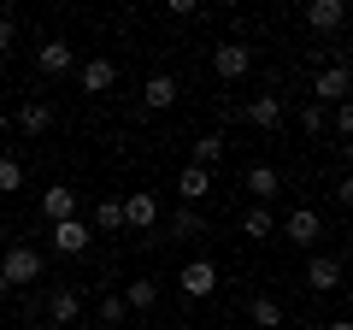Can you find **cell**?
Masks as SVG:
<instances>
[{"instance_id":"83f0119b","label":"cell","mask_w":353,"mask_h":330,"mask_svg":"<svg viewBox=\"0 0 353 330\" xmlns=\"http://www.w3.org/2000/svg\"><path fill=\"white\" fill-rule=\"evenodd\" d=\"M330 130H336V136H353V113H347V106H336V113H330Z\"/></svg>"},{"instance_id":"f1b7e54d","label":"cell","mask_w":353,"mask_h":330,"mask_svg":"<svg viewBox=\"0 0 353 330\" xmlns=\"http://www.w3.org/2000/svg\"><path fill=\"white\" fill-rule=\"evenodd\" d=\"M12 36H18V30H12V18H0V53L12 48Z\"/></svg>"},{"instance_id":"484cf974","label":"cell","mask_w":353,"mask_h":330,"mask_svg":"<svg viewBox=\"0 0 353 330\" xmlns=\"http://www.w3.org/2000/svg\"><path fill=\"white\" fill-rule=\"evenodd\" d=\"M94 230H124V206H118V201H101V206H94Z\"/></svg>"},{"instance_id":"f546056e","label":"cell","mask_w":353,"mask_h":330,"mask_svg":"<svg viewBox=\"0 0 353 330\" xmlns=\"http://www.w3.org/2000/svg\"><path fill=\"white\" fill-rule=\"evenodd\" d=\"M6 130H12V113H6V106H0V136H6Z\"/></svg>"},{"instance_id":"2e32d148","label":"cell","mask_w":353,"mask_h":330,"mask_svg":"<svg viewBox=\"0 0 353 330\" xmlns=\"http://www.w3.org/2000/svg\"><path fill=\"white\" fill-rule=\"evenodd\" d=\"M248 195H253V206H271L283 195V177L271 171V165H253V171H248Z\"/></svg>"},{"instance_id":"d6986e66","label":"cell","mask_w":353,"mask_h":330,"mask_svg":"<svg viewBox=\"0 0 353 330\" xmlns=\"http://www.w3.org/2000/svg\"><path fill=\"white\" fill-rule=\"evenodd\" d=\"M124 307H130V313H153V307H159V283H148V278H130Z\"/></svg>"},{"instance_id":"4dcf8cb0","label":"cell","mask_w":353,"mask_h":330,"mask_svg":"<svg viewBox=\"0 0 353 330\" xmlns=\"http://www.w3.org/2000/svg\"><path fill=\"white\" fill-rule=\"evenodd\" d=\"M324 330H353V324H347V318H330V324H324Z\"/></svg>"},{"instance_id":"7c38bea8","label":"cell","mask_w":353,"mask_h":330,"mask_svg":"<svg viewBox=\"0 0 353 330\" xmlns=\"http://www.w3.org/2000/svg\"><path fill=\"white\" fill-rule=\"evenodd\" d=\"M306 283H312L318 295L341 289V260H336V254H312V260H306Z\"/></svg>"},{"instance_id":"4316f807","label":"cell","mask_w":353,"mask_h":330,"mask_svg":"<svg viewBox=\"0 0 353 330\" xmlns=\"http://www.w3.org/2000/svg\"><path fill=\"white\" fill-rule=\"evenodd\" d=\"M324 124H330V106L306 101V106H301V130H306V136H318V130H324Z\"/></svg>"},{"instance_id":"4fadbf2b","label":"cell","mask_w":353,"mask_h":330,"mask_svg":"<svg viewBox=\"0 0 353 330\" xmlns=\"http://www.w3.org/2000/svg\"><path fill=\"white\" fill-rule=\"evenodd\" d=\"M306 24H312L318 36H336V30L347 24V6H341V0H312V6H306Z\"/></svg>"},{"instance_id":"44dd1931","label":"cell","mask_w":353,"mask_h":330,"mask_svg":"<svg viewBox=\"0 0 353 330\" xmlns=\"http://www.w3.org/2000/svg\"><path fill=\"white\" fill-rule=\"evenodd\" d=\"M241 236H253V242H271V236H277V224H271V206H248V218H241Z\"/></svg>"},{"instance_id":"8992f818","label":"cell","mask_w":353,"mask_h":330,"mask_svg":"<svg viewBox=\"0 0 353 330\" xmlns=\"http://www.w3.org/2000/svg\"><path fill=\"white\" fill-rule=\"evenodd\" d=\"M36 71H41V77H65V71H77V48H71L65 36L41 41V48H36Z\"/></svg>"},{"instance_id":"3957f363","label":"cell","mask_w":353,"mask_h":330,"mask_svg":"<svg viewBox=\"0 0 353 330\" xmlns=\"http://www.w3.org/2000/svg\"><path fill=\"white\" fill-rule=\"evenodd\" d=\"M347 65H324V71H312V101L318 106H347Z\"/></svg>"},{"instance_id":"277c9868","label":"cell","mask_w":353,"mask_h":330,"mask_svg":"<svg viewBox=\"0 0 353 330\" xmlns=\"http://www.w3.org/2000/svg\"><path fill=\"white\" fill-rule=\"evenodd\" d=\"M176 289L189 295V301H206V295L218 289V266L212 260H189V266L176 271Z\"/></svg>"},{"instance_id":"ac0fdd59","label":"cell","mask_w":353,"mask_h":330,"mask_svg":"<svg viewBox=\"0 0 353 330\" xmlns=\"http://www.w3.org/2000/svg\"><path fill=\"white\" fill-rule=\"evenodd\" d=\"M176 195H183V206L206 201V195H212V171H201V165H183V177H176Z\"/></svg>"},{"instance_id":"ffe728a7","label":"cell","mask_w":353,"mask_h":330,"mask_svg":"<svg viewBox=\"0 0 353 330\" xmlns=\"http://www.w3.org/2000/svg\"><path fill=\"white\" fill-rule=\"evenodd\" d=\"M248 318L259 330H283V301H271V295H253L248 301Z\"/></svg>"},{"instance_id":"7402d4cb","label":"cell","mask_w":353,"mask_h":330,"mask_svg":"<svg viewBox=\"0 0 353 330\" xmlns=\"http://www.w3.org/2000/svg\"><path fill=\"white\" fill-rule=\"evenodd\" d=\"M224 148H230V142H224V130H212V136H201V142H194V165H201V171H212V165L224 159Z\"/></svg>"},{"instance_id":"6da1fadb","label":"cell","mask_w":353,"mask_h":330,"mask_svg":"<svg viewBox=\"0 0 353 330\" xmlns=\"http://www.w3.org/2000/svg\"><path fill=\"white\" fill-rule=\"evenodd\" d=\"M41 278H48V260H41V248L12 242V248L0 254V289H24V283H41Z\"/></svg>"},{"instance_id":"836d02e7","label":"cell","mask_w":353,"mask_h":330,"mask_svg":"<svg viewBox=\"0 0 353 330\" xmlns=\"http://www.w3.org/2000/svg\"><path fill=\"white\" fill-rule=\"evenodd\" d=\"M118 330H130V324H118Z\"/></svg>"},{"instance_id":"d6a6232c","label":"cell","mask_w":353,"mask_h":330,"mask_svg":"<svg viewBox=\"0 0 353 330\" xmlns=\"http://www.w3.org/2000/svg\"><path fill=\"white\" fill-rule=\"evenodd\" d=\"M36 330H53V324H36Z\"/></svg>"},{"instance_id":"52a82bcc","label":"cell","mask_w":353,"mask_h":330,"mask_svg":"<svg viewBox=\"0 0 353 330\" xmlns=\"http://www.w3.org/2000/svg\"><path fill=\"white\" fill-rule=\"evenodd\" d=\"M124 206V230H153L159 224V195L153 189H130V201H118Z\"/></svg>"},{"instance_id":"ba28073f","label":"cell","mask_w":353,"mask_h":330,"mask_svg":"<svg viewBox=\"0 0 353 330\" xmlns=\"http://www.w3.org/2000/svg\"><path fill=\"white\" fill-rule=\"evenodd\" d=\"M48 318H53V330H71V324H83V295L59 283V289L48 295Z\"/></svg>"},{"instance_id":"9c48e42d","label":"cell","mask_w":353,"mask_h":330,"mask_svg":"<svg viewBox=\"0 0 353 330\" xmlns=\"http://www.w3.org/2000/svg\"><path fill=\"white\" fill-rule=\"evenodd\" d=\"M241 118H248L253 130H277L283 118H289V106H283V95H253V101H248V113H241Z\"/></svg>"},{"instance_id":"8fae6325","label":"cell","mask_w":353,"mask_h":330,"mask_svg":"<svg viewBox=\"0 0 353 330\" xmlns=\"http://www.w3.org/2000/svg\"><path fill=\"white\" fill-rule=\"evenodd\" d=\"M41 218H48V224H65V218H77V189H71V183H53V189L41 195Z\"/></svg>"},{"instance_id":"7a4b0ae2","label":"cell","mask_w":353,"mask_h":330,"mask_svg":"<svg viewBox=\"0 0 353 330\" xmlns=\"http://www.w3.org/2000/svg\"><path fill=\"white\" fill-rule=\"evenodd\" d=\"M212 71H218V83H241V77L253 71V48L248 41H218L212 48Z\"/></svg>"},{"instance_id":"30bf717a","label":"cell","mask_w":353,"mask_h":330,"mask_svg":"<svg viewBox=\"0 0 353 330\" xmlns=\"http://www.w3.org/2000/svg\"><path fill=\"white\" fill-rule=\"evenodd\" d=\"M141 106H148V113H171V106H176V77L153 71L148 83H141Z\"/></svg>"},{"instance_id":"5bb4252c","label":"cell","mask_w":353,"mask_h":330,"mask_svg":"<svg viewBox=\"0 0 353 330\" xmlns=\"http://www.w3.org/2000/svg\"><path fill=\"white\" fill-rule=\"evenodd\" d=\"M88 236H94V230H88L83 224V218H65V224H53V254H83V248H88Z\"/></svg>"},{"instance_id":"1f68e13d","label":"cell","mask_w":353,"mask_h":330,"mask_svg":"<svg viewBox=\"0 0 353 330\" xmlns=\"http://www.w3.org/2000/svg\"><path fill=\"white\" fill-rule=\"evenodd\" d=\"M71 330H94V324H71Z\"/></svg>"},{"instance_id":"5b68a950","label":"cell","mask_w":353,"mask_h":330,"mask_svg":"<svg viewBox=\"0 0 353 330\" xmlns=\"http://www.w3.org/2000/svg\"><path fill=\"white\" fill-rule=\"evenodd\" d=\"M283 236H289L294 248H312V254H318V236H324V218H318V206H294L289 224H283Z\"/></svg>"},{"instance_id":"e0dca14e","label":"cell","mask_w":353,"mask_h":330,"mask_svg":"<svg viewBox=\"0 0 353 330\" xmlns=\"http://www.w3.org/2000/svg\"><path fill=\"white\" fill-rule=\"evenodd\" d=\"M77 77H83L88 95H106V89L118 83V65H112V59H83V65H77Z\"/></svg>"},{"instance_id":"cb8c5ba5","label":"cell","mask_w":353,"mask_h":330,"mask_svg":"<svg viewBox=\"0 0 353 330\" xmlns=\"http://www.w3.org/2000/svg\"><path fill=\"white\" fill-rule=\"evenodd\" d=\"M6 189H24V159H12V153H0V195Z\"/></svg>"},{"instance_id":"9a60e30c","label":"cell","mask_w":353,"mask_h":330,"mask_svg":"<svg viewBox=\"0 0 353 330\" xmlns=\"http://www.w3.org/2000/svg\"><path fill=\"white\" fill-rule=\"evenodd\" d=\"M12 124L24 130V136H48V130H53V106H48V101H24V106L12 113Z\"/></svg>"},{"instance_id":"d4e9b609","label":"cell","mask_w":353,"mask_h":330,"mask_svg":"<svg viewBox=\"0 0 353 330\" xmlns=\"http://www.w3.org/2000/svg\"><path fill=\"white\" fill-rule=\"evenodd\" d=\"M101 324H130V307H124V295H101Z\"/></svg>"},{"instance_id":"603a6c76","label":"cell","mask_w":353,"mask_h":330,"mask_svg":"<svg viewBox=\"0 0 353 330\" xmlns=\"http://www.w3.org/2000/svg\"><path fill=\"white\" fill-rule=\"evenodd\" d=\"M201 230H206V218L194 213V206H176V213H171V236H176V242H189V236H201Z\"/></svg>"}]
</instances>
